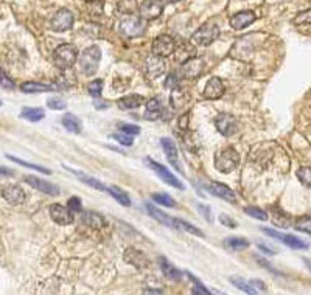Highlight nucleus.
<instances>
[{"label":"nucleus","mask_w":311,"mask_h":295,"mask_svg":"<svg viewBox=\"0 0 311 295\" xmlns=\"http://www.w3.org/2000/svg\"><path fill=\"white\" fill-rule=\"evenodd\" d=\"M176 50V42L171 36L168 34H160L157 36L154 41H153V55L156 56H160V58H167V56H171Z\"/></svg>","instance_id":"nucleus-7"},{"label":"nucleus","mask_w":311,"mask_h":295,"mask_svg":"<svg viewBox=\"0 0 311 295\" xmlns=\"http://www.w3.org/2000/svg\"><path fill=\"white\" fill-rule=\"evenodd\" d=\"M0 174H13V171H11V170H6V168H0Z\"/></svg>","instance_id":"nucleus-53"},{"label":"nucleus","mask_w":311,"mask_h":295,"mask_svg":"<svg viewBox=\"0 0 311 295\" xmlns=\"http://www.w3.org/2000/svg\"><path fill=\"white\" fill-rule=\"evenodd\" d=\"M224 92H226L224 82L220 78L213 76V78H210L209 81H207L202 95H204L205 100H218V98H221L224 95Z\"/></svg>","instance_id":"nucleus-14"},{"label":"nucleus","mask_w":311,"mask_h":295,"mask_svg":"<svg viewBox=\"0 0 311 295\" xmlns=\"http://www.w3.org/2000/svg\"><path fill=\"white\" fill-rule=\"evenodd\" d=\"M164 13V0H143L140 5V17L143 20H154Z\"/></svg>","instance_id":"nucleus-11"},{"label":"nucleus","mask_w":311,"mask_h":295,"mask_svg":"<svg viewBox=\"0 0 311 295\" xmlns=\"http://www.w3.org/2000/svg\"><path fill=\"white\" fill-rule=\"evenodd\" d=\"M151 197H153V200H156V202L162 204L165 207H176L175 199L168 196L167 193H154V194H151Z\"/></svg>","instance_id":"nucleus-39"},{"label":"nucleus","mask_w":311,"mask_h":295,"mask_svg":"<svg viewBox=\"0 0 311 295\" xmlns=\"http://www.w3.org/2000/svg\"><path fill=\"white\" fill-rule=\"evenodd\" d=\"M101 61V50L97 45H90L81 53V56L78 58V64L81 73L86 76H94L98 70Z\"/></svg>","instance_id":"nucleus-1"},{"label":"nucleus","mask_w":311,"mask_h":295,"mask_svg":"<svg viewBox=\"0 0 311 295\" xmlns=\"http://www.w3.org/2000/svg\"><path fill=\"white\" fill-rule=\"evenodd\" d=\"M179 0H164V3H176Z\"/></svg>","instance_id":"nucleus-55"},{"label":"nucleus","mask_w":311,"mask_h":295,"mask_svg":"<svg viewBox=\"0 0 311 295\" xmlns=\"http://www.w3.org/2000/svg\"><path fill=\"white\" fill-rule=\"evenodd\" d=\"M146 210H148V213L151 215V218H154V219H156V221H159L160 224H164V226L171 227V229H176L175 219L170 218L168 215H165L162 210L156 208V207H154V205H151V204H146Z\"/></svg>","instance_id":"nucleus-25"},{"label":"nucleus","mask_w":311,"mask_h":295,"mask_svg":"<svg viewBox=\"0 0 311 295\" xmlns=\"http://www.w3.org/2000/svg\"><path fill=\"white\" fill-rule=\"evenodd\" d=\"M25 182L28 185H31L34 190H39L45 194H50V196H60L61 191H60V186H56L55 183L49 182V180H44L41 177H34V176H25Z\"/></svg>","instance_id":"nucleus-13"},{"label":"nucleus","mask_w":311,"mask_h":295,"mask_svg":"<svg viewBox=\"0 0 311 295\" xmlns=\"http://www.w3.org/2000/svg\"><path fill=\"white\" fill-rule=\"evenodd\" d=\"M0 86H2L3 89H6V90H14L16 89L14 81L11 78H8L6 75H0Z\"/></svg>","instance_id":"nucleus-48"},{"label":"nucleus","mask_w":311,"mask_h":295,"mask_svg":"<svg viewBox=\"0 0 311 295\" xmlns=\"http://www.w3.org/2000/svg\"><path fill=\"white\" fill-rule=\"evenodd\" d=\"M252 286H254L255 289L258 288L260 291H266V286H264V283H261L260 280H252V281H249Z\"/></svg>","instance_id":"nucleus-51"},{"label":"nucleus","mask_w":311,"mask_h":295,"mask_svg":"<svg viewBox=\"0 0 311 295\" xmlns=\"http://www.w3.org/2000/svg\"><path fill=\"white\" fill-rule=\"evenodd\" d=\"M47 106L53 111H62L65 109V103L60 98H49L47 100Z\"/></svg>","instance_id":"nucleus-47"},{"label":"nucleus","mask_w":311,"mask_h":295,"mask_svg":"<svg viewBox=\"0 0 311 295\" xmlns=\"http://www.w3.org/2000/svg\"><path fill=\"white\" fill-rule=\"evenodd\" d=\"M56 87L50 84H41V82L27 81L20 84V90L24 93H44V92H53Z\"/></svg>","instance_id":"nucleus-27"},{"label":"nucleus","mask_w":311,"mask_h":295,"mask_svg":"<svg viewBox=\"0 0 311 295\" xmlns=\"http://www.w3.org/2000/svg\"><path fill=\"white\" fill-rule=\"evenodd\" d=\"M304 263H305V266L308 267V270L311 272V259H304Z\"/></svg>","instance_id":"nucleus-54"},{"label":"nucleus","mask_w":311,"mask_h":295,"mask_svg":"<svg viewBox=\"0 0 311 295\" xmlns=\"http://www.w3.org/2000/svg\"><path fill=\"white\" fill-rule=\"evenodd\" d=\"M162 148L165 151V157L171 167L179 173H184V170L181 167V162H179V152H178L175 141L170 138H162Z\"/></svg>","instance_id":"nucleus-17"},{"label":"nucleus","mask_w":311,"mask_h":295,"mask_svg":"<svg viewBox=\"0 0 311 295\" xmlns=\"http://www.w3.org/2000/svg\"><path fill=\"white\" fill-rule=\"evenodd\" d=\"M62 126L72 134H79L81 132V129H83L81 120H79V118L73 114H65L62 117Z\"/></svg>","instance_id":"nucleus-30"},{"label":"nucleus","mask_w":311,"mask_h":295,"mask_svg":"<svg viewBox=\"0 0 311 295\" xmlns=\"http://www.w3.org/2000/svg\"><path fill=\"white\" fill-rule=\"evenodd\" d=\"M20 117L31 123H38L45 117V112L42 108H24L20 112Z\"/></svg>","instance_id":"nucleus-31"},{"label":"nucleus","mask_w":311,"mask_h":295,"mask_svg":"<svg viewBox=\"0 0 311 295\" xmlns=\"http://www.w3.org/2000/svg\"><path fill=\"white\" fill-rule=\"evenodd\" d=\"M293 22L296 23V25H308V23H311V9L305 11V13L297 14Z\"/></svg>","instance_id":"nucleus-43"},{"label":"nucleus","mask_w":311,"mask_h":295,"mask_svg":"<svg viewBox=\"0 0 311 295\" xmlns=\"http://www.w3.org/2000/svg\"><path fill=\"white\" fill-rule=\"evenodd\" d=\"M226 247L230 250H245L249 247V241L246 238H240V236H232V238H226Z\"/></svg>","instance_id":"nucleus-33"},{"label":"nucleus","mask_w":311,"mask_h":295,"mask_svg":"<svg viewBox=\"0 0 311 295\" xmlns=\"http://www.w3.org/2000/svg\"><path fill=\"white\" fill-rule=\"evenodd\" d=\"M115 140L119 141L120 145H124V146H132L134 145V138H132V135H129V134H126V132H120V134H114L112 135Z\"/></svg>","instance_id":"nucleus-42"},{"label":"nucleus","mask_w":311,"mask_h":295,"mask_svg":"<svg viewBox=\"0 0 311 295\" xmlns=\"http://www.w3.org/2000/svg\"><path fill=\"white\" fill-rule=\"evenodd\" d=\"M175 224H176V229H181V230H186L191 235H196V236H204V233L196 229L194 226H191V224H188L187 221H184V219H175Z\"/></svg>","instance_id":"nucleus-37"},{"label":"nucleus","mask_w":311,"mask_h":295,"mask_svg":"<svg viewBox=\"0 0 311 295\" xmlns=\"http://www.w3.org/2000/svg\"><path fill=\"white\" fill-rule=\"evenodd\" d=\"M122 131L126 132V134H129V135H139L140 134V127L135 126V124H123Z\"/></svg>","instance_id":"nucleus-49"},{"label":"nucleus","mask_w":311,"mask_h":295,"mask_svg":"<svg viewBox=\"0 0 311 295\" xmlns=\"http://www.w3.org/2000/svg\"><path fill=\"white\" fill-rule=\"evenodd\" d=\"M165 61H164V58H160V56H156V55H151V56H148L145 59V70H146V73L148 76H151V78H159V76H162L165 73Z\"/></svg>","instance_id":"nucleus-15"},{"label":"nucleus","mask_w":311,"mask_h":295,"mask_svg":"<svg viewBox=\"0 0 311 295\" xmlns=\"http://www.w3.org/2000/svg\"><path fill=\"white\" fill-rule=\"evenodd\" d=\"M8 160L11 162H14V163H19L22 165V167H25V168H31V170H36L39 173H44V174H52V171L49 168H44V167H39V165L36 163H30V162H25V160H22V159H17V157H13V156H6Z\"/></svg>","instance_id":"nucleus-36"},{"label":"nucleus","mask_w":311,"mask_h":295,"mask_svg":"<svg viewBox=\"0 0 311 295\" xmlns=\"http://www.w3.org/2000/svg\"><path fill=\"white\" fill-rule=\"evenodd\" d=\"M296 176H297V179L301 180L302 185L311 188V168H308V167L299 168L297 173H296Z\"/></svg>","instance_id":"nucleus-38"},{"label":"nucleus","mask_w":311,"mask_h":295,"mask_svg":"<svg viewBox=\"0 0 311 295\" xmlns=\"http://www.w3.org/2000/svg\"><path fill=\"white\" fill-rule=\"evenodd\" d=\"M159 263H160V269H162L164 275L168 277L170 280H173V281H179V280L182 278V272H181V270L173 266L167 258L160 256V258H159Z\"/></svg>","instance_id":"nucleus-28"},{"label":"nucleus","mask_w":311,"mask_h":295,"mask_svg":"<svg viewBox=\"0 0 311 295\" xmlns=\"http://www.w3.org/2000/svg\"><path fill=\"white\" fill-rule=\"evenodd\" d=\"M0 106H2V101H0Z\"/></svg>","instance_id":"nucleus-57"},{"label":"nucleus","mask_w":311,"mask_h":295,"mask_svg":"<svg viewBox=\"0 0 311 295\" xmlns=\"http://www.w3.org/2000/svg\"><path fill=\"white\" fill-rule=\"evenodd\" d=\"M190 101V92L187 89H182L179 84L176 87H173L171 92V104L175 109H182L184 106Z\"/></svg>","instance_id":"nucleus-22"},{"label":"nucleus","mask_w":311,"mask_h":295,"mask_svg":"<svg viewBox=\"0 0 311 295\" xmlns=\"http://www.w3.org/2000/svg\"><path fill=\"white\" fill-rule=\"evenodd\" d=\"M123 258H124V261H126V263L132 264V266L137 267V269H146V267L149 266V259H148L140 250L132 249V247H131V249H126Z\"/></svg>","instance_id":"nucleus-21"},{"label":"nucleus","mask_w":311,"mask_h":295,"mask_svg":"<svg viewBox=\"0 0 311 295\" xmlns=\"http://www.w3.org/2000/svg\"><path fill=\"white\" fill-rule=\"evenodd\" d=\"M258 249H260V250H263V253H266V255H275V252H274L272 249H269V247H266V245H261V244H258Z\"/></svg>","instance_id":"nucleus-52"},{"label":"nucleus","mask_w":311,"mask_h":295,"mask_svg":"<svg viewBox=\"0 0 311 295\" xmlns=\"http://www.w3.org/2000/svg\"><path fill=\"white\" fill-rule=\"evenodd\" d=\"M119 30L126 38H139L145 33V22L142 17L134 14H126L119 23Z\"/></svg>","instance_id":"nucleus-5"},{"label":"nucleus","mask_w":311,"mask_h":295,"mask_svg":"<svg viewBox=\"0 0 311 295\" xmlns=\"http://www.w3.org/2000/svg\"><path fill=\"white\" fill-rule=\"evenodd\" d=\"M73 27V14L67 8L58 9L55 16L52 17V30L55 31H67Z\"/></svg>","instance_id":"nucleus-9"},{"label":"nucleus","mask_w":311,"mask_h":295,"mask_svg":"<svg viewBox=\"0 0 311 295\" xmlns=\"http://www.w3.org/2000/svg\"><path fill=\"white\" fill-rule=\"evenodd\" d=\"M215 126L218 129V132L223 134L224 137H230L237 132L238 129V121L234 115L229 114H220L215 118Z\"/></svg>","instance_id":"nucleus-10"},{"label":"nucleus","mask_w":311,"mask_h":295,"mask_svg":"<svg viewBox=\"0 0 311 295\" xmlns=\"http://www.w3.org/2000/svg\"><path fill=\"white\" fill-rule=\"evenodd\" d=\"M238 165H240V154L234 146H227L215 156V168L220 173L224 174L232 173L234 170H237Z\"/></svg>","instance_id":"nucleus-2"},{"label":"nucleus","mask_w":311,"mask_h":295,"mask_svg":"<svg viewBox=\"0 0 311 295\" xmlns=\"http://www.w3.org/2000/svg\"><path fill=\"white\" fill-rule=\"evenodd\" d=\"M196 208H198V211L202 215V218L205 219V221H209V222H213V216H212V210H210V207L209 205H204V204H198L196 205Z\"/></svg>","instance_id":"nucleus-46"},{"label":"nucleus","mask_w":311,"mask_h":295,"mask_svg":"<svg viewBox=\"0 0 311 295\" xmlns=\"http://www.w3.org/2000/svg\"><path fill=\"white\" fill-rule=\"evenodd\" d=\"M230 283H232V285L237 288V289H240V291H243V292H246V294H250V295H254V294H257V291H255V288L250 285V283H248V281H245L243 278H238V277H232L230 278Z\"/></svg>","instance_id":"nucleus-34"},{"label":"nucleus","mask_w":311,"mask_h":295,"mask_svg":"<svg viewBox=\"0 0 311 295\" xmlns=\"http://www.w3.org/2000/svg\"><path fill=\"white\" fill-rule=\"evenodd\" d=\"M81 222L90 229H103L106 226V219L98 213H94V211H86V213H83Z\"/></svg>","instance_id":"nucleus-24"},{"label":"nucleus","mask_w":311,"mask_h":295,"mask_svg":"<svg viewBox=\"0 0 311 295\" xmlns=\"http://www.w3.org/2000/svg\"><path fill=\"white\" fill-rule=\"evenodd\" d=\"M50 216L52 219L60 224V226H70V224L73 222V213L68 208L60 205V204H53L50 205Z\"/></svg>","instance_id":"nucleus-16"},{"label":"nucleus","mask_w":311,"mask_h":295,"mask_svg":"<svg viewBox=\"0 0 311 295\" xmlns=\"http://www.w3.org/2000/svg\"><path fill=\"white\" fill-rule=\"evenodd\" d=\"M207 190H209L210 194L216 196V197H221L224 200L230 204H237V196L235 193L230 190V188L224 183H220V182H212L209 186H207Z\"/></svg>","instance_id":"nucleus-19"},{"label":"nucleus","mask_w":311,"mask_h":295,"mask_svg":"<svg viewBox=\"0 0 311 295\" xmlns=\"http://www.w3.org/2000/svg\"><path fill=\"white\" fill-rule=\"evenodd\" d=\"M160 115H162V104L159 103V100H149L145 106L143 118L149 121H154V120H159Z\"/></svg>","instance_id":"nucleus-26"},{"label":"nucleus","mask_w":311,"mask_h":295,"mask_svg":"<svg viewBox=\"0 0 311 295\" xmlns=\"http://www.w3.org/2000/svg\"><path fill=\"white\" fill-rule=\"evenodd\" d=\"M67 208L70 210L73 215L81 213V200H79L78 197H70L67 200Z\"/></svg>","instance_id":"nucleus-44"},{"label":"nucleus","mask_w":311,"mask_h":295,"mask_svg":"<svg viewBox=\"0 0 311 295\" xmlns=\"http://www.w3.org/2000/svg\"><path fill=\"white\" fill-rule=\"evenodd\" d=\"M218 38H220V25L213 20H209V22H205L201 28H198L193 33L190 42L207 47V45L213 44Z\"/></svg>","instance_id":"nucleus-4"},{"label":"nucleus","mask_w":311,"mask_h":295,"mask_svg":"<svg viewBox=\"0 0 311 295\" xmlns=\"http://www.w3.org/2000/svg\"><path fill=\"white\" fill-rule=\"evenodd\" d=\"M245 211H246V215H249L250 218H255V219H260V221H268L269 219V215L266 213V211H263L257 207H246Z\"/></svg>","instance_id":"nucleus-41"},{"label":"nucleus","mask_w":311,"mask_h":295,"mask_svg":"<svg viewBox=\"0 0 311 295\" xmlns=\"http://www.w3.org/2000/svg\"><path fill=\"white\" fill-rule=\"evenodd\" d=\"M145 162L148 163V167L151 168V170H153V171H154L165 183H168V185H171V186H175V188H179V190H186V185H184L175 174H171V173L164 167V165H160V163L154 162L153 159H149V157H146Z\"/></svg>","instance_id":"nucleus-6"},{"label":"nucleus","mask_w":311,"mask_h":295,"mask_svg":"<svg viewBox=\"0 0 311 295\" xmlns=\"http://www.w3.org/2000/svg\"><path fill=\"white\" fill-rule=\"evenodd\" d=\"M261 232L266 233L268 236H272V238L280 239L283 244H286L288 247H291V249H296V250H307V249H310V244L302 241L301 238H297V236L285 235V233H280V232H275L272 229H261Z\"/></svg>","instance_id":"nucleus-8"},{"label":"nucleus","mask_w":311,"mask_h":295,"mask_svg":"<svg viewBox=\"0 0 311 295\" xmlns=\"http://www.w3.org/2000/svg\"><path fill=\"white\" fill-rule=\"evenodd\" d=\"M67 170L70 171V173H73L81 182H84L86 185H89V186L94 188V190H98V191H106V190H108V186H106V185H103L100 180L94 179V177H90V176H87V174H84V173H81V171L72 170V168H67Z\"/></svg>","instance_id":"nucleus-29"},{"label":"nucleus","mask_w":311,"mask_h":295,"mask_svg":"<svg viewBox=\"0 0 311 295\" xmlns=\"http://www.w3.org/2000/svg\"><path fill=\"white\" fill-rule=\"evenodd\" d=\"M257 16L254 11H241V13H237L235 16L230 17V27H232L234 30H243L249 25H252V23L255 22Z\"/></svg>","instance_id":"nucleus-18"},{"label":"nucleus","mask_w":311,"mask_h":295,"mask_svg":"<svg viewBox=\"0 0 311 295\" xmlns=\"http://www.w3.org/2000/svg\"><path fill=\"white\" fill-rule=\"evenodd\" d=\"M53 61L61 70L70 68L78 61V49L73 44H61L53 53Z\"/></svg>","instance_id":"nucleus-3"},{"label":"nucleus","mask_w":311,"mask_h":295,"mask_svg":"<svg viewBox=\"0 0 311 295\" xmlns=\"http://www.w3.org/2000/svg\"><path fill=\"white\" fill-rule=\"evenodd\" d=\"M2 196H3V199L6 200L9 205H20V204L25 202V193L17 185L5 186L3 191H2Z\"/></svg>","instance_id":"nucleus-20"},{"label":"nucleus","mask_w":311,"mask_h":295,"mask_svg":"<svg viewBox=\"0 0 311 295\" xmlns=\"http://www.w3.org/2000/svg\"><path fill=\"white\" fill-rule=\"evenodd\" d=\"M101 90H103V81L101 79H94L87 84V92H89L90 97L98 98L101 95Z\"/></svg>","instance_id":"nucleus-40"},{"label":"nucleus","mask_w":311,"mask_h":295,"mask_svg":"<svg viewBox=\"0 0 311 295\" xmlns=\"http://www.w3.org/2000/svg\"><path fill=\"white\" fill-rule=\"evenodd\" d=\"M220 222L223 224L224 227H229V229H235L237 227V222L234 219H230L227 215H221L220 216Z\"/></svg>","instance_id":"nucleus-50"},{"label":"nucleus","mask_w":311,"mask_h":295,"mask_svg":"<svg viewBox=\"0 0 311 295\" xmlns=\"http://www.w3.org/2000/svg\"><path fill=\"white\" fill-rule=\"evenodd\" d=\"M204 72V61L201 58H190L186 62H182L181 67V75L187 79H196Z\"/></svg>","instance_id":"nucleus-12"},{"label":"nucleus","mask_w":311,"mask_h":295,"mask_svg":"<svg viewBox=\"0 0 311 295\" xmlns=\"http://www.w3.org/2000/svg\"><path fill=\"white\" fill-rule=\"evenodd\" d=\"M84 2H94V0H84Z\"/></svg>","instance_id":"nucleus-56"},{"label":"nucleus","mask_w":311,"mask_h":295,"mask_svg":"<svg viewBox=\"0 0 311 295\" xmlns=\"http://www.w3.org/2000/svg\"><path fill=\"white\" fill-rule=\"evenodd\" d=\"M294 229L297 232H302V233H310L311 235V216L310 215H305V216H301L294 221Z\"/></svg>","instance_id":"nucleus-35"},{"label":"nucleus","mask_w":311,"mask_h":295,"mask_svg":"<svg viewBox=\"0 0 311 295\" xmlns=\"http://www.w3.org/2000/svg\"><path fill=\"white\" fill-rule=\"evenodd\" d=\"M145 103V98L142 95H137V93H131V95H126L123 98L119 100V108L124 109V111H132L140 108V106Z\"/></svg>","instance_id":"nucleus-23"},{"label":"nucleus","mask_w":311,"mask_h":295,"mask_svg":"<svg viewBox=\"0 0 311 295\" xmlns=\"http://www.w3.org/2000/svg\"><path fill=\"white\" fill-rule=\"evenodd\" d=\"M115 200H117L119 204H122L123 207H131V197L126 194L123 190H120V188H115V186H108L106 190Z\"/></svg>","instance_id":"nucleus-32"},{"label":"nucleus","mask_w":311,"mask_h":295,"mask_svg":"<svg viewBox=\"0 0 311 295\" xmlns=\"http://www.w3.org/2000/svg\"><path fill=\"white\" fill-rule=\"evenodd\" d=\"M188 277H190L191 283H194V291H193V294H202V295L210 294V291H207V288L201 285V281H199L196 277H194V275H191V274H188Z\"/></svg>","instance_id":"nucleus-45"}]
</instances>
